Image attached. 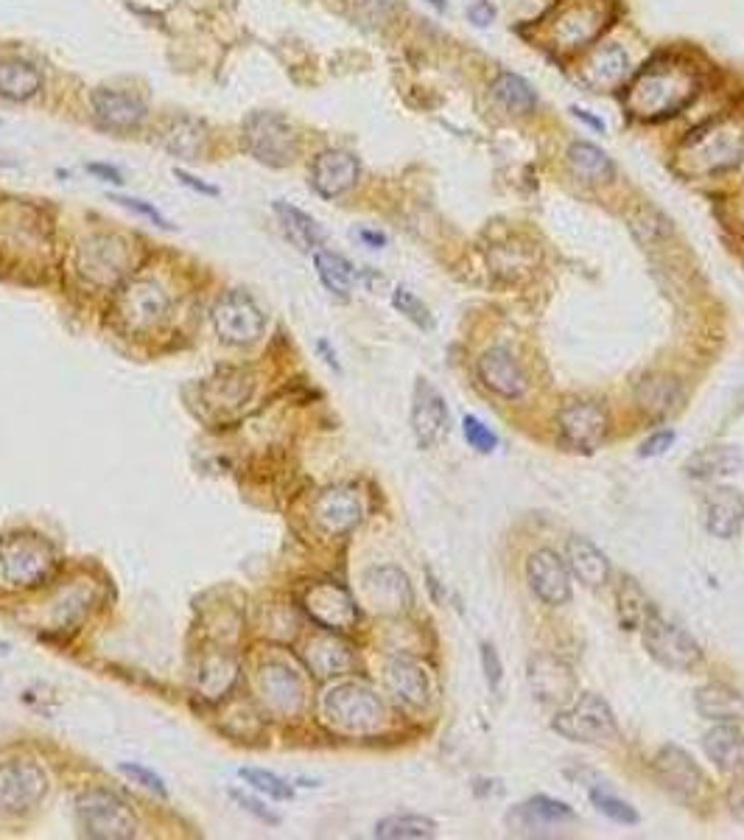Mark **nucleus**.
Here are the masks:
<instances>
[{"label":"nucleus","instance_id":"obj_12","mask_svg":"<svg viewBox=\"0 0 744 840\" xmlns=\"http://www.w3.org/2000/svg\"><path fill=\"white\" fill-rule=\"evenodd\" d=\"M529 687L535 701L551 709H566L576 695L574 672L551 653H535L529 658Z\"/></svg>","mask_w":744,"mask_h":840},{"label":"nucleus","instance_id":"obj_56","mask_svg":"<svg viewBox=\"0 0 744 840\" xmlns=\"http://www.w3.org/2000/svg\"><path fill=\"white\" fill-rule=\"evenodd\" d=\"M468 21L479 28L493 26V21H496V7H493L489 0H476V3H470L468 7Z\"/></svg>","mask_w":744,"mask_h":840},{"label":"nucleus","instance_id":"obj_42","mask_svg":"<svg viewBox=\"0 0 744 840\" xmlns=\"http://www.w3.org/2000/svg\"><path fill=\"white\" fill-rule=\"evenodd\" d=\"M602 17L594 9H568L557 23V42L560 48H580L599 32Z\"/></svg>","mask_w":744,"mask_h":840},{"label":"nucleus","instance_id":"obj_58","mask_svg":"<svg viewBox=\"0 0 744 840\" xmlns=\"http://www.w3.org/2000/svg\"><path fill=\"white\" fill-rule=\"evenodd\" d=\"M87 171H90L92 177L104 180V183L124 185V174H121V171H117L115 165H107V163H87Z\"/></svg>","mask_w":744,"mask_h":840},{"label":"nucleus","instance_id":"obj_19","mask_svg":"<svg viewBox=\"0 0 744 840\" xmlns=\"http://www.w3.org/2000/svg\"><path fill=\"white\" fill-rule=\"evenodd\" d=\"M306 610L308 617L325 630H347L359 619V610L352 605L350 594L333 583L313 585L306 594Z\"/></svg>","mask_w":744,"mask_h":840},{"label":"nucleus","instance_id":"obj_5","mask_svg":"<svg viewBox=\"0 0 744 840\" xmlns=\"http://www.w3.org/2000/svg\"><path fill=\"white\" fill-rule=\"evenodd\" d=\"M641 639H644L646 653L666 667V670L674 672H692L699 662H703V651L699 644L694 642L692 633H685L683 628H678L674 622H669L666 617H660L658 610H653L649 617L641 625Z\"/></svg>","mask_w":744,"mask_h":840},{"label":"nucleus","instance_id":"obj_48","mask_svg":"<svg viewBox=\"0 0 744 840\" xmlns=\"http://www.w3.org/2000/svg\"><path fill=\"white\" fill-rule=\"evenodd\" d=\"M392 306H395V309H398L404 317H409V320L414 322L418 329H423V331L434 329V317H431L429 306H425V302L420 300L414 292L404 289V286H400V289H395V295H392Z\"/></svg>","mask_w":744,"mask_h":840},{"label":"nucleus","instance_id":"obj_57","mask_svg":"<svg viewBox=\"0 0 744 840\" xmlns=\"http://www.w3.org/2000/svg\"><path fill=\"white\" fill-rule=\"evenodd\" d=\"M174 177L179 180V183L185 185V188L196 190V194H204V197H219V188L215 185H208L204 180L194 177V174H188L185 169H174Z\"/></svg>","mask_w":744,"mask_h":840},{"label":"nucleus","instance_id":"obj_43","mask_svg":"<svg viewBox=\"0 0 744 840\" xmlns=\"http://www.w3.org/2000/svg\"><path fill=\"white\" fill-rule=\"evenodd\" d=\"M372 835L386 840H423L437 835V824L423 815H389L375 824Z\"/></svg>","mask_w":744,"mask_h":840},{"label":"nucleus","instance_id":"obj_45","mask_svg":"<svg viewBox=\"0 0 744 840\" xmlns=\"http://www.w3.org/2000/svg\"><path fill=\"white\" fill-rule=\"evenodd\" d=\"M235 681V662L222 656L204 658L202 670H199V687H202L204 697H222L224 692L233 687Z\"/></svg>","mask_w":744,"mask_h":840},{"label":"nucleus","instance_id":"obj_35","mask_svg":"<svg viewBox=\"0 0 744 840\" xmlns=\"http://www.w3.org/2000/svg\"><path fill=\"white\" fill-rule=\"evenodd\" d=\"M204 398L215 409L244 407L252 398V379H247L244 370H227L219 379H210L204 384Z\"/></svg>","mask_w":744,"mask_h":840},{"label":"nucleus","instance_id":"obj_55","mask_svg":"<svg viewBox=\"0 0 744 840\" xmlns=\"http://www.w3.org/2000/svg\"><path fill=\"white\" fill-rule=\"evenodd\" d=\"M672 443H674V432H669V429L655 432L653 437H646V441L641 443L638 457H660V454H666L669 448H672Z\"/></svg>","mask_w":744,"mask_h":840},{"label":"nucleus","instance_id":"obj_17","mask_svg":"<svg viewBox=\"0 0 744 840\" xmlns=\"http://www.w3.org/2000/svg\"><path fill=\"white\" fill-rule=\"evenodd\" d=\"M359 180V158L345 149L320 151L311 163V185L325 199H336Z\"/></svg>","mask_w":744,"mask_h":840},{"label":"nucleus","instance_id":"obj_7","mask_svg":"<svg viewBox=\"0 0 744 840\" xmlns=\"http://www.w3.org/2000/svg\"><path fill=\"white\" fill-rule=\"evenodd\" d=\"M555 731L566 740L599 745V742L613 740L619 729H616L613 709L607 706L605 697L587 692V695H580L576 701L568 703L566 709L555 717Z\"/></svg>","mask_w":744,"mask_h":840},{"label":"nucleus","instance_id":"obj_24","mask_svg":"<svg viewBox=\"0 0 744 840\" xmlns=\"http://www.w3.org/2000/svg\"><path fill=\"white\" fill-rule=\"evenodd\" d=\"M705 756L722 774H739L744 768V729L736 720H724L703 737Z\"/></svg>","mask_w":744,"mask_h":840},{"label":"nucleus","instance_id":"obj_46","mask_svg":"<svg viewBox=\"0 0 744 840\" xmlns=\"http://www.w3.org/2000/svg\"><path fill=\"white\" fill-rule=\"evenodd\" d=\"M238 776H241L244 781H247L249 788H255L258 793L269 795V799L274 801H292L294 799V788L288 785L286 779H281L277 774H272V770H261V768H241L238 770Z\"/></svg>","mask_w":744,"mask_h":840},{"label":"nucleus","instance_id":"obj_62","mask_svg":"<svg viewBox=\"0 0 744 840\" xmlns=\"http://www.w3.org/2000/svg\"><path fill=\"white\" fill-rule=\"evenodd\" d=\"M317 350H320V354H322V359H325L327 368H333V370H336V373H342L339 359H336V354H333V350H331V345H327V339H320V342H317Z\"/></svg>","mask_w":744,"mask_h":840},{"label":"nucleus","instance_id":"obj_50","mask_svg":"<svg viewBox=\"0 0 744 840\" xmlns=\"http://www.w3.org/2000/svg\"><path fill=\"white\" fill-rule=\"evenodd\" d=\"M464 429V441L470 443V446L476 448V452L482 454H489V452H496L498 448V434L493 432V429L487 427V423H482L479 418H473V415H468L462 423Z\"/></svg>","mask_w":744,"mask_h":840},{"label":"nucleus","instance_id":"obj_53","mask_svg":"<svg viewBox=\"0 0 744 840\" xmlns=\"http://www.w3.org/2000/svg\"><path fill=\"white\" fill-rule=\"evenodd\" d=\"M230 799H233L235 804L244 810V813L255 815V818L263 820V824H269V827H277V824H281V815H274L272 810L266 807V804H261V801L252 799V795L244 793V790H230Z\"/></svg>","mask_w":744,"mask_h":840},{"label":"nucleus","instance_id":"obj_34","mask_svg":"<svg viewBox=\"0 0 744 840\" xmlns=\"http://www.w3.org/2000/svg\"><path fill=\"white\" fill-rule=\"evenodd\" d=\"M627 53L624 48H619L616 42L599 48V51L591 53V60L585 62V79L596 87V90H607V87H616L627 73Z\"/></svg>","mask_w":744,"mask_h":840},{"label":"nucleus","instance_id":"obj_63","mask_svg":"<svg viewBox=\"0 0 744 840\" xmlns=\"http://www.w3.org/2000/svg\"><path fill=\"white\" fill-rule=\"evenodd\" d=\"M429 7H437L439 12H445V3H443V0H429Z\"/></svg>","mask_w":744,"mask_h":840},{"label":"nucleus","instance_id":"obj_40","mask_svg":"<svg viewBox=\"0 0 744 840\" xmlns=\"http://www.w3.org/2000/svg\"><path fill=\"white\" fill-rule=\"evenodd\" d=\"M635 395H638L641 409H646L649 415H658V418L680 407L678 381L669 379V375H649V379L641 381Z\"/></svg>","mask_w":744,"mask_h":840},{"label":"nucleus","instance_id":"obj_3","mask_svg":"<svg viewBox=\"0 0 744 840\" xmlns=\"http://www.w3.org/2000/svg\"><path fill=\"white\" fill-rule=\"evenodd\" d=\"M76 818L87 838L126 840L137 835V818L129 804L110 790H87L78 795Z\"/></svg>","mask_w":744,"mask_h":840},{"label":"nucleus","instance_id":"obj_32","mask_svg":"<svg viewBox=\"0 0 744 840\" xmlns=\"http://www.w3.org/2000/svg\"><path fill=\"white\" fill-rule=\"evenodd\" d=\"M308 667L320 678L342 676L345 670H350L352 653L342 639L336 637H320L308 644Z\"/></svg>","mask_w":744,"mask_h":840},{"label":"nucleus","instance_id":"obj_2","mask_svg":"<svg viewBox=\"0 0 744 840\" xmlns=\"http://www.w3.org/2000/svg\"><path fill=\"white\" fill-rule=\"evenodd\" d=\"M244 149L252 155L258 163L269 165V169H283L292 163L300 151V140L297 132L283 115L269 110L249 112L241 126Z\"/></svg>","mask_w":744,"mask_h":840},{"label":"nucleus","instance_id":"obj_16","mask_svg":"<svg viewBox=\"0 0 744 840\" xmlns=\"http://www.w3.org/2000/svg\"><path fill=\"white\" fill-rule=\"evenodd\" d=\"M526 580L529 589L535 591V597L546 605H566L571 600V578L568 566L551 549H537L526 560Z\"/></svg>","mask_w":744,"mask_h":840},{"label":"nucleus","instance_id":"obj_36","mask_svg":"<svg viewBox=\"0 0 744 840\" xmlns=\"http://www.w3.org/2000/svg\"><path fill=\"white\" fill-rule=\"evenodd\" d=\"M204 144H208V129L196 119H176L163 132V146L174 158L196 160L204 151Z\"/></svg>","mask_w":744,"mask_h":840},{"label":"nucleus","instance_id":"obj_37","mask_svg":"<svg viewBox=\"0 0 744 840\" xmlns=\"http://www.w3.org/2000/svg\"><path fill=\"white\" fill-rule=\"evenodd\" d=\"M509 815H516L521 818L523 829H543V827H555V824H566V820H574V810L562 804L557 799H548V795H535V799H529L526 804L516 807ZM512 827V829H521Z\"/></svg>","mask_w":744,"mask_h":840},{"label":"nucleus","instance_id":"obj_26","mask_svg":"<svg viewBox=\"0 0 744 840\" xmlns=\"http://www.w3.org/2000/svg\"><path fill=\"white\" fill-rule=\"evenodd\" d=\"M261 692L263 701L272 706L274 712L283 715H294L302 706V681L300 676L283 664H266L261 670Z\"/></svg>","mask_w":744,"mask_h":840},{"label":"nucleus","instance_id":"obj_31","mask_svg":"<svg viewBox=\"0 0 744 840\" xmlns=\"http://www.w3.org/2000/svg\"><path fill=\"white\" fill-rule=\"evenodd\" d=\"M272 210L277 213V219H281L283 233H286L294 247H300L302 252L320 250L322 242H325V231H322L317 219L308 217L306 210L283 202V199H277V202L272 205Z\"/></svg>","mask_w":744,"mask_h":840},{"label":"nucleus","instance_id":"obj_9","mask_svg":"<svg viewBox=\"0 0 744 840\" xmlns=\"http://www.w3.org/2000/svg\"><path fill=\"white\" fill-rule=\"evenodd\" d=\"M557 434L571 452L591 454L607 441L610 418L594 400H571L557 412Z\"/></svg>","mask_w":744,"mask_h":840},{"label":"nucleus","instance_id":"obj_20","mask_svg":"<svg viewBox=\"0 0 744 840\" xmlns=\"http://www.w3.org/2000/svg\"><path fill=\"white\" fill-rule=\"evenodd\" d=\"M313 519L331 535H345L361 521V499L350 487H327L313 502Z\"/></svg>","mask_w":744,"mask_h":840},{"label":"nucleus","instance_id":"obj_41","mask_svg":"<svg viewBox=\"0 0 744 840\" xmlns=\"http://www.w3.org/2000/svg\"><path fill=\"white\" fill-rule=\"evenodd\" d=\"M568 163L571 169L580 174L582 180H591V183H605V180L613 177V163L607 158L599 146L587 144V140H576L568 149Z\"/></svg>","mask_w":744,"mask_h":840},{"label":"nucleus","instance_id":"obj_51","mask_svg":"<svg viewBox=\"0 0 744 840\" xmlns=\"http://www.w3.org/2000/svg\"><path fill=\"white\" fill-rule=\"evenodd\" d=\"M352 7H356V17H359V21H364L367 26H379V23H384L392 14L395 0H352Z\"/></svg>","mask_w":744,"mask_h":840},{"label":"nucleus","instance_id":"obj_60","mask_svg":"<svg viewBox=\"0 0 744 840\" xmlns=\"http://www.w3.org/2000/svg\"><path fill=\"white\" fill-rule=\"evenodd\" d=\"M356 236H359L361 242L367 244V247H372V250H381V247H386V242H389L384 233L370 231V227H359V231H356Z\"/></svg>","mask_w":744,"mask_h":840},{"label":"nucleus","instance_id":"obj_11","mask_svg":"<svg viewBox=\"0 0 744 840\" xmlns=\"http://www.w3.org/2000/svg\"><path fill=\"white\" fill-rule=\"evenodd\" d=\"M169 295L154 281H129L115 297V314L129 331H151L169 314Z\"/></svg>","mask_w":744,"mask_h":840},{"label":"nucleus","instance_id":"obj_52","mask_svg":"<svg viewBox=\"0 0 744 840\" xmlns=\"http://www.w3.org/2000/svg\"><path fill=\"white\" fill-rule=\"evenodd\" d=\"M112 202H117L121 208L126 210H135V213H140L144 219H149V222H154L157 227H163V231H174V224L169 222V219L160 213V210L154 208V205H149L146 199H137V197H117V194H112Z\"/></svg>","mask_w":744,"mask_h":840},{"label":"nucleus","instance_id":"obj_27","mask_svg":"<svg viewBox=\"0 0 744 840\" xmlns=\"http://www.w3.org/2000/svg\"><path fill=\"white\" fill-rule=\"evenodd\" d=\"M566 564L568 569L574 571L576 580L585 583L587 589H602V585L610 583V564H607L605 552L594 541L580 539V535L568 539Z\"/></svg>","mask_w":744,"mask_h":840},{"label":"nucleus","instance_id":"obj_39","mask_svg":"<svg viewBox=\"0 0 744 840\" xmlns=\"http://www.w3.org/2000/svg\"><path fill=\"white\" fill-rule=\"evenodd\" d=\"M493 96L512 115H526L537 107L535 87L518 73H498V79L493 82Z\"/></svg>","mask_w":744,"mask_h":840},{"label":"nucleus","instance_id":"obj_18","mask_svg":"<svg viewBox=\"0 0 744 840\" xmlns=\"http://www.w3.org/2000/svg\"><path fill=\"white\" fill-rule=\"evenodd\" d=\"M92 115L104 129L112 132H132L146 121V104L132 92L112 90V87H98L92 90Z\"/></svg>","mask_w":744,"mask_h":840},{"label":"nucleus","instance_id":"obj_1","mask_svg":"<svg viewBox=\"0 0 744 840\" xmlns=\"http://www.w3.org/2000/svg\"><path fill=\"white\" fill-rule=\"evenodd\" d=\"M692 71L678 65H653L641 71L630 87V110L644 119H664L672 112L683 110L694 96Z\"/></svg>","mask_w":744,"mask_h":840},{"label":"nucleus","instance_id":"obj_23","mask_svg":"<svg viewBox=\"0 0 744 840\" xmlns=\"http://www.w3.org/2000/svg\"><path fill=\"white\" fill-rule=\"evenodd\" d=\"M705 527L717 539H733L744 527V496L736 487H714L705 496Z\"/></svg>","mask_w":744,"mask_h":840},{"label":"nucleus","instance_id":"obj_22","mask_svg":"<svg viewBox=\"0 0 744 840\" xmlns=\"http://www.w3.org/2000/svg\"><path fill=\"white\" fill-rule=\"evenodd\" d=\"M386 687L392 690V695L411 709H423L431 701L429 672L411 658H392L386 664Z\"/></svg>","mask_w":744,"mask_h":840},{"label":"nucleus","instance_id":"obj_8","mask_svg":"<svg viewBox=\"0 0 744 840\" xmlns=\"http://www.w3.org/2000/svg\"><path fill=\"white\" fill-rule=\"evenodd\" d=\"M213 329L227 345H252L266 331V314L252 295L235 289L213 306Z\"/></svg>","mask_w":744,"mask_h":840},{"label":"nucleus","instance_id":"obj_44","mask_svg":"<svg viewBox=\"0 0 744 840\" xmlns=\"http://www.w3.org/2000/svg\"><path fill=\"white\" fill-rule=\"evenodd\" d=\"M616 600H619V619L627 630L641 628L644 619L655 610L653 605H649V600H646L644 591L638 589V583L630 578H624V583H621L619 589V597Z\"/></svg>","mask_w":744,"mask_h":840},{"label":"nucleus","instance_id":"obj_49","mask_svg":"<svg viewBox=\"0 0 744 840\" xmlns=\"http://www.w3.org/2000/svg\"><path fill=\"white\" fill-rule=\"evenodd\" d=\"M117 770H121L124 776H129V779L135 781V785H140L144 790H149V793L160 795V799H169V788H165L163 776H157L154 770L137 765V762H121Z\"/></svg>","mask_w":744,"mask_h":840},{"label":"nucleus","instance_id":"obj_33","mask_svg":"<svg viewBox=\"0 0 744 840\" xmlns=\"http://www.w3.org/2000/svg\"><path fill=\"white\" fill-rule=\"evenodd\" d=\"M697 703L699 715L708 717V720H742L744 717V697L739 692H733L731 687H722V683H708L703 690H697Z\"/></svg>","mask_w":744,"mask_h":840},{"label":"nucleus","instance_id":"obj_4","mask_svg":"<svg viewBox=\"0 0 744 840\" xmlns=\"http://www.w3.org/2000/svg\"><path fill=\"white\" fill-rule=\"evenodd\" d=\"M327 720L350 734H370L384 726L386 709L381 697L361 683H339L333 687L322 703Z\"/></svg>","mask_w":744,"mask_h":840},{"label":"nucleus","instance_id":"obj_25","mask_svg":"<svg viewBox=\"0 0 744 840\" xmlns=\"http://www.w3.org/2000/svg\"><path fill=\"white\" fill-rule=\"evenodd\" d=\"M367 594L372 605L381 610H406L411 605V585L404 571L395 566H381V569L367 571Z\"/></svg>","mask_w":744,"mask_h":840},{"label":"nucleus","instance_id":"obj_29","mask_svg":"<svg viewBox=\"0 0 744 840\" xmlns=\"http://www.w3.org/2000/svg\"><path fill=\"white\" fill-rule=\"evenodd\" d=\"M744 468V457L736 446H708L699 448L685 460L683 471L692 480H717V477H731Z\"/></svg>","mask_w":744,"mask_h":840},{"label":"nucleus","instance_id":"obj_10","mask_svg":"<svg viewBox=\"0 0 744 840\" xmlns=\"http://www.w3.org/2000/svg\"><path fill=\"white\" fill-rule=\"evenodd\" d=\"M48 776L32 759H9L0 765V813H28L46 799Z\"/></svg>","mask_w":744,"mask_h":840},{"label":"nucleus","instance_id":"obj_28","mask_svg":"<svg viewBox=\"0 0 744 840\" xmlns=\"http://www.w3.org/2000/svg\"><path fill=\"white\" fill-rule=\"evenodd\" d=\"M744 151V132L731 129L728 124H719L714 129H708L699 138L697 146V160L699 169H728L731 163H736L739 155Z\"/></svg>","mask_w":744,"mask_h":840},{"label":"nucleus","instance_id":"obj_47","mask_svg":"<svg viewBox=\"0 0 744 840\" xmlns=\"http://www.w3.org/2000/svg\"><path fill=\"white\" fill-rule=\"evenodd\" d=\"M591 801H594V807L599 810L605 818L616 820V824H627V827L638 824V813H635L624 799H619V795L607 793V790L599 788H591Z\"/></svg>","mask_w":744,"mask_h":840},{"label":"nucleus","instance_id":"obj_14","mask_svg":"<svg viewBox=\"0 0 744 840\" xmlns=\"http://www.w3.org/2000/svg\"><path fill=\"white\" fill-rule=\"evenodd\" d=\"M126 244L115 236H92L78 250V270L96 286H110L126 272Z\"/></svg>","mask_w":744,"mask_h":840},{"label":"nucleus","instance_id":"obj_21","mask_svg":"<svg viewBox=\"0 0 744 840\" xmlns=\"http://www.w3.org/2000/svg\"><path fill=\"white\" fill-rule=\"evenodd\" d=\"M479 379L489 393L501 398H521L526 393V375L507 348H489L479 359Z\"/></svg>","mask_w":744,"mask_h":840},{"label":"nucleus","instance_id":"obj_38","mask_svg":"<svg viewBox=\"0 0 744 840\" xmlns=\"http://www.w3.org/2000/svg\"><path fill=\"white\" fill-rule=\"evenodd\" d=\"M313 267H317V275H320L322 286H325L331 295L342 297L347 300L350 297L352 283H356V270H352V263L347 261L345 256L331 250H317L313 252Z\"/></svg>","mask_w":744,"mask_h":840},{"label":"nucleus","instance_id":"obj_61","mask_svg":"<svg viewBox=\"0 0 744 840\" xmlns=\"http://www.w3.org/2000/svg\"><path fill=\"white\" fill-rule=\"evenodd\" d=\"M571 112H574V119H580L582 124H585V126H591V129H594V132H599V135H602V132H605V121H602V119H596L594 112L582 110V107H576V104L571 107Z\"/></svg>","mask_w":744,"mask_h":840},{"label":"nucleus","instance_id":"obj_59","mask_svg":"<svg viewBox=\"0 0 744 840\" xmlns=\"http://www.w3.org/2000/svg\"><path fill=\"white\" fill-rule=\"evenodd\" d=\"M728 810H731V815L739 824H744V781H736V785L728 790Z\"/></svg>","mask_w":744,"mask_h":840},{"label":"nucleus","instance_id":"obj_30","mask_svg":"<svg viewBox=\"0 0 744 840\" xmlns=\"http://www.w3.org/2000/svg\"><path fill=\"white\" fill-rule=\"evenodd\" d=\"M42 87V73L34 62L20 57H3L0 60V96L9 101L34 99Z\"/></svg>","mask_w":744,"mask_h":840},{"label":"nucleus","instance_id":"obj_15","mask_svg":"<svg viewBox=\"0 0 744 840\" xmlns=\"http://www.w3.org/2000/svg\"><path fill=\"white\" fill-rule=\"evenodd\" d=\"M653 774L680 801H694L705 785V776L697 768V762L685 754L683 749H678V745H664L655 754Z\"/></svg>","mask_w":744,"mask_h":840},{"label":"nucleus","instance_id":"obj_13","mask_svg":"<svg viewBox=\"0 0 744 840\" xmlns=\"http://www.w3.org/2000/svg\"><path fill=\"white\" fill-rule=\"evenodd\" d=\"M450 418L445 398L434 384L425 379H418L414 395H411V432L420 448H434L445 441Z\"/></svg>","mask_w":744,"mask_h":840},{"label":"nucleus","instance_id":"obj_54","mask_svg":"<svg viewBox=\"0 0 744 840\" xmlns=\"http://www.w3.org/2000/svg\"><path fill=\"white\" fill-rule=\"evenodd\" d=\"M482 670H484V678H487V683H489V690L498 692V687H501V678H504V667H501V658H498V651L489 642H482Z\"/></svg>","mask_w":744,"mask_h":840},{"label":"nucleus","instance_id":"obj_6","mask_svg":"<svg viewBox=\"0 0 744 840\" xmlns=\"http://www.w3.org/2000/svg\"><path fill=\"white\" fill-rule=\"evenodd\" d=\"M53 571V552L37 535H12L0 541V575L14 589H34Z\"/></svg>","mask_w":744,"mask_h":840}]
</instances>
